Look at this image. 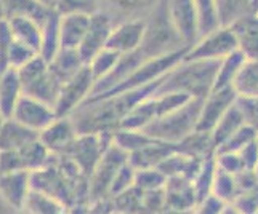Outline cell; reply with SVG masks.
I'll use <instances>...</instances> for the list:
<instances>
[{
  "label": "cell",
  "mask_w": 258,
  "mask_h": 214,
  "mask_svg": "<svg viewBox=\"0 0 258 214\" xmlns=\"http://www.w3.org/2000/svg\"><path fill=\"white\" fill-rule=\"evenodd\" d=\"M109 2L125 13H140L146 10H153L159 4V0H109Z\"/></svg>",
  "instance_id": "cell-48"
},
{
  "label": "cell",
  "mask_w": 258,
  "mask_h": 214,
  "mask_svg": "<svg viewBox=\"0 0 258 214\" xmlns=\"http://www.w3.org/2000/svg\"><path fill=\"white\" fill-rule=\"evenodd\" d=\"M146 31V21L143 20H132L127 23H122L117 28H112L106 48H111L114 51L120 53H130L140 47L143 35Z\"/></svg>",
  "instance_id": "cell-20"
},
{
  "label": "cell",
  "mask_w": 258,
  "mask_h": 214,
  "mask_svg": "<svg viewBox=\"0 0 258 214\" xmlns=\"http://www.w3.org/2000/svg\"><path fill=\"white\" fill-rule=\"evenodd\" d=\"M23 211L32 214H61L66 212L68 209L63 203L56 200L55 197H51V195L31 189L28 197H26Z\"/></svg>",
  "instance_id": "cell-32"
},
{
  "label": "cell",
  "mask_w": 258,
  "mask_h": 214,
  "mask_svg": "<svg viewBox=\"0 0 258 214\" xmlns=\"http://www.w3.org/2000/svg\"><path fill=\"white\" fill-rule=\"evenodd\" d=\"M167 176L159 168H143L135 171V184L141 190H156L165 185Z\"/></svg>",
  "instance_id": "cell-42"
},
{
  "label": "cell",
  "mask_w": 258,
  "mask_h": 214,
  "mask_svg": "<svg viewBox=\"0 0 258 214\" xmlns=\"http://www.w3.org/2000/svg\"><path fill=\"white\" fill-rule=\"evenodd\" d=\"M12 119L23 123L24 127L40 133L43 128L48 127V125L56 119V114L51 105L35 99L32 96L21 94V97L18 99L15 105Z\"/></svg>",
  "instance_id": "cell-14"
},
{
  "label": "cell",
  "mask_w": 258,
  "mask_h": 214,
  "mask_svg": "<svg viewBox=\"0 0 258 214\" xmlns=\"http://www.w3.org/2000/svg\"><path fill=\"white\" fill-rule=\"evenodd\" d=\"M164 195H165V211L184 212V211L196 209V204H198L192 181L188 179V177H181V176L167 177L164 185Z\"/></svg>",
  "instance_id": "cell-16"
},
{
  "label": "cell",
  "mask_w": 258,
  "mask_h": 214,
  "mask_svg": "<svg viewBox=\"0 0 258 214\" xmlns=\"http://www.w3.org/2000/svg\"><path fill=\"white\" fill-rule=\"evenodd\" d=\"M229 28L236 37L237 50L247 59H258V13H245Z\"/></svg>",
  "instance_id": "cell-19"
},
{
  "label": "cell",
  "mask_w": 258,
  "mask_h": 214,
  "mask_svg": "<svg viewBox=\"0 0 258 214\" xmlns=\"http://www.w3.org/2000/svg\"><path fill=\"white\" fill-rule=\"evenodd\" d=\"M253 173H255L256 179H258V162H256V165H255V168H253Z\"/></svg>",
  "instance_id": "cell-55"
},
{
  "label": "cell",
  "mask_w": 258,
  "mask_h": 214,
  "mask_svg": "<svg viewBox=\"0 0 258 214\" xmlns=\"http://www.w3.org/2000/svg\"><path fill=\"white\" fill-rule=\"evenodd\" d=\"M204 97H189L188 101L178 105L176 109L167 112L157 120L148 123L141 131L146 133L149 138L165 141V142H178L186 138L196 130L198 125L201 105Z\"/></svg>",
  "instance_id": "cell-3"
},
{
  "label": "cell",
  "mask_w": 258,
  "mask_h": 214,
  "mask_svg": "<svg viewBox=\"0 0 258 214\" xmlns=\"http://www.w3.org/2000/svg\"><path fill=\"white\" fill-rule=\"evenodd\" d=\"M256 128L252 127L250 123H244L241 128L236 130L233 135H229L221 144L217 147L215 154L218 152H239L242 147H245L247 144H250L252 141H255L256 138Z\"/></svg>",
  "instance_id": "cell-39"
},
{
  "label": "cell",
  "mask_w": 258,
  "mask_h": 214,
  "mask_svg": "<svg viewBox=\"0 0 258 214\" xmlns=\"http://www.w3.org/2000/svg\"><path fill=\"white\" fill-rule=\"evenodd\" d=\"M210 193L217 195L218 198H221L226 203H233V200L241 193V187H239L236 174L228 173L225 169L217 166Z\"/></svg>",
  "instance_id": "cell-34"
},
{
  "label": "cell",
  "mask_w": 258,
  "mask_h": 214,
  "mask_svg": "<svg viewBox=\"0 0 258 214\" xmlns=\"http://www.w3.org/2000/svg\"><path fill=\"white\" fill-rule=\"evenodd\" d=\"M111 31H112V23L108 15L101 12L90 15L88 29L84 35V40L77 48L84 64H88L96 53H100L103 48H106Z\"/></svg>",
  "instance_id": "cell-15"
},
{
  "label": "cell",
  "mask_w": 258,
  "mask_h": 214,
  "mask_svg": "<svg viewBox=\"0 0 258 214\" xmlns=\"http://www.w3.org/2000/svg\"><path fill=\"white\" fill-rule=\"evenodd\" d=\"M18 75H20L23 94L32 96L51 107L55 105L63 83L51 72L48 62L40 55L32 58L23 67L18 69Z\"/></svg>",
  "instance_id": "cell-5"
},
{
  "label": "cell",
  "mask_w": 258,
  "mask_h": 214,
  "mask_svg": "<svg viewBox=\"0 0 258 214\" xmlns=\"http://www.w3.org/2000/svg\"><path fill=\"white\" fill-rule=\"evenodd\" d=\"M233 208L241 214H256L258 212V187L244 190L233 200Z\"/></svg>",
  "instance_id": "cell-46"
},
{
  "label": "cell",
  "mask_w": 258,
  "mask_h": 214,
  "mask_svg": "<svg viewBox=\"0 0 258 214\" xmlns=\"http://www.w3.org/2000/svg\"><path fill=\"white\" fill-rule=\"evenodd\" d=\"M77 135L79 133L71 117H56L48 127L39 133V139L50 150V154L61 155L66 154V150L73 144Z\"/></svg>",
  "instance_id": "cell-17"
},
{
  "label": "cell",
  "mask_w": 258,
  "mask_h": 214,
  "mask_svg": "<svg viewBox=\"0 0 258 214\" xmlns=\"http://www.w3.org/2000/svg\"><path fill=\"white\" fill-rule=\"evenodd\" d=\"M236 50H237V43L233 31H231L229 26H220L215 31L201 37L194 45H191L183 59L220 61Z\"/></svg>",
  "instance_id": "cell-11"
},
{
  "label": "cell",
  "mask_w": 258,
  "mask_h": 214,
  "mask_svg": "<svg viewBox=\"0 0 258 214\" xmlns=\"http://www.w3.org/2000/svg\"><path fill=\"white\" fill-rule=\"evenodd\" d=\"M39 139V131L24 127L15 119H5L0 125V150H13Z\"/></svg>",
  "instance_id": "cell-24"
},
{
  "label": "cell",
  "mask_w": 258,
  "mask_h": 214,
  "mask_svg": "<svg viewBox=\"0 0 258 214\" xmlns=\"http://www.w3.org/2000/svg\"><path fill=\"white\" fill-rule=\"evenodd\" d=\"M252 12H258V0H252Z\"/></svg>",
  "instance_id": "cell-54"
},
{
  "label": "cell",
  "mask_w": 258,
  "mask_h": 214,
  "mask_svg": "<svg viewBox=\"0 0 258 214\" xmlns=\"http://www.w3.org/2000/svg\"><path fill=\"white\" fill-rule=\"evenodd\" d=\"M55 12L59 15L69 13H82V15H93L100 12V0H58Z\"/></svg>",
  "instance_id": "cell-43"
},
{
  "label": "cell",
  "mask_w": 258,
  "mask_h": 214,
  "mask_svg": "<svg viewBox=\"0 0 258 214\" xmlns=\"http://www.w3.org/2000/svg\"><path fill=\"white\" fill-rule=\"evenodd\" d=\"M255 142H256V147H258V131H256V138H255Z\"/></svg>",
  "instance_id": "cell-57"
},
{
  "label": "cell",
  "mask_w": 258,
  "mask_h": 214,
  "mask_svg": "<svg viewBox=\"0 0 258 214\" xmlns=\"http://www.w3.org/2000/svg\"><path fill=\"white\" fill-rule=\"evenodd\" d=\"M84 66L85 64L81 55H79V51L71 48H59L53 59L48 62V67L61 80V83H64L66 80L74 77Z\"/></svg>",
  "instance_id": "cell-27"
},
{
  "label": "cell",
  "mask_w": 258,
  "mask_h": 214,
  "mask_svg": "<svg viewBox=\"0 0 258 214\" xmlns=\"http://www.w3.org/2000/svg\"><path fill=\"white\" fill-rule=\"evenodd\" d=\"M215 169H217L215 155H210L207 158H204L199 171L196 173L194 179H192V187H194L198 203L202 198H206L207 195L212 192V184H213V177H215ZM196 206H198V204H196Z\"/></svg>",
  "instance_id": "cell-36"
},
{
  "label": "cell",
  "mask_w": 258,
  "mask_h": 214,
  "mask_svg": "<svg viewBox=\"0 0 258 214\" xmlns=\"http://www.w3.org/2000/svg\"><path fill=\"white\" fill-rule=\"evenodd\" d=\"M135 171L137 169L133 168L128 162L125 165H122V168L115 173L114 179L111 182L109 187V197H115L117 193L127 190L128 187L133 185V181H135Z\"/></svg>",
  "instance_id": "cell-45"
},
{
  "label": "cell",
  "mask_w": 258,
  "mask_h": 214,
  "mask_svg": "<svg viewBox=\"0 0 258 214\" xmlns=\"http://www.w3.org/2000/svg\"><path fill=\"white\" fill-rule=\"evenodd\" d=\"M244 123H247V120L244 117L242 109L239 107V104L236 101L225 112V115L218 120V123L212 130V139H213V144H215V150L221 142H223L229 135H233L236 130L241 128Z\"/></svg>",
  "instance_id": "cell-31"
},
{
  "label": "cell",
  "mask_w": 258,
  "mask_h": 214,
  "mask_svg": "<svg viewBox=\"0 0 258 214\" xmlns=\"http://www.w3.org/2000/svg\"><path fill=\"white\" fill-rule=\"evenodd\" d=\"M237 101V94L234 93L233 86L218 88V90H212L206 97L202 99L201 112L196 130L212 133L213 127L218 123V120L223 117L225 112L231 105Z\"/></svg>",
  "instance_id": "cell-13"
},
{
  "label": "cell",
  "mask_w": 258,
  "mask_h": 214,
  "mask_svg": "<svg viewBox=\"0 0 258 214\" xmlns=\"http://www.w3.org/2000/svg\"><path fill=\"white\" fill-rule=\"evenodd\" d=\"M4 120H5V119H4V115H2V112H0V125H2Z\"/></svg>",
  "instance_id": "cell-56"
},
{
  "label": "cell",
  "mask_w": 258,
  "mask_h": 214,
  "mask_svg": "<svg viewBox=\"0 0 258 214\" xmlns=\"http://www.w3.org/2000/svg\"><path fill=\"white\" fill-rule=\"evenodd\" d=\"M39 2H40L43 7H47L48 10H55L56 5H58V0H39Z\"/></svg>",
  "instance_id": "cell-52"
},
{
  "label": "cell",
  "mask_w": 258,
  "mask_h": 214,
  "mask_svg": "<svg viewBox=\"0 0 258 214\" xmlns=\"http://www.w3.org/2000/svg\"><path fill=\"white\" fill-rule=\"evenodd\" d=\"M112 142V133H79L66 155L90 179L96 163Z\"/></svg>",
  "instance_id": "cell-7"
},
{
  "label": "cell",
  "mask_w": 258,
  "mask_h": 214,
  "mask_svg": "<svg viewBox=\"0 0 258 214\" xmlns=\"http://www.w3.org/2000/svg\"><path fill=\"white\" fill-rule=\"evenodd\" d=\"M95 82L96 80L92 74V69L88 67V64H85L74 77L66 80V82L61 85L58 99L55 105H53L56 117H69V115L90 96L95 86Z\"/></svg>",
  "instance_id": "cell-10"
},
{
  "label": "cell",
  "mask_w": 258,
  "mask_h": 214,
  "mask_svg": "<svg viewBox=\"0 0 258 214\" xmlns=\"http://www.w3.org/2000/svg\"><path fill=\"white\" fill-rule=\"evenodd\" d=\"M114 211L119 212H143V190L133 184L127 190L112 197Z\"/></svg>",
  "instance_id": "cell-40"
},
{
  "label": "cell",
  "mask_w": 258,
  "mask_h": 214,
  "mask_svg": "<svg viewBox=\"0 0 258 214\" xmlns=\"http://www.w3.org/2000/svg\"><path fill=\"white\" fill-rule=\"evenodd\" d=\"M237 154H239V157H241L245 169H253L255 168V165L258 162V147H256L255 141H252L250 144H247L245 147H242Z\"/></svg>",
  "instance_id": "cell-51"
},
{
  "label": "cell",
  "mask_w": 258,
  "mask_h": 214,
  "mask_svg": "<svg viewBox=\"0 0 258 214\" xmlns=\"http://www.w3.org/2000/svg\"><path fill=\"white\" fill-rule=\"evenodd\" d=\"M119 58H120V53L114 51L111 48H103L100 53H96L92 58V61L88 62V67L92 69V74L96 82L111 72L114 66L117 64Z\"/></svg>",
  "instance_id": "cell-41"
},
{
  "label": "cell",
  "mask_w": 258,
  "mask_h": 214,
  "mask_svg": "<svg viewBox=\"0 0 258 214\" xmlns=\"http://www.w3.org/2000/svg\"><path fill=\"white\" fill-rule=\"evenodd\" d=\"M191 96L181 93H154L148 96L146 99L138 102L132 109V112L123 119L120 128L141 130L148 123L157 120L167 112L176 109L178 105L186 102Z\"/></svg>",
  "instance_id": "cell-6"
},
{
  "label": "cell",
  "mask_w": 258,
  "mask_h": 214,
  "mask_svg": "<svg viewBox=\"0 0 258 214\" xmlns=\"http://www.w3.org/2000/svg\"><path fill=\"white\" fill-rule=\"evenodd\" d=\"M39 53L34 48H31L29 45L13 39L12 45H10V55H8V62H10V67L13 69H20L23 67L26 62H29L32 58L37 56Z\"/></svg>",
  "instance_id": "cell-44"
},
{
  "label": "cell",
  "mask_w": 258,
  "mask_h": 214,
  "mask_svg": "<svg viewBox=\"0 0 258 214\" xmlns=\"http://www.w3.org/2000/svg\"><path fill=\"white\" fill-rule=\"evenodd\" d=\"M8 26H10V31L13 39L20 40L26 45H29L35 51H40V42H42V26L31 20V18H24V16H16L7 20Z\"/></svg>",
  "instance_id": "cell-28"
},
{
  "label": "cell",
  "mask_w": 258,
  "mask_h": 214,
  "mask_svg": "<svg viewBox=\"0 0 258 214\" xmlns=\"http://www.w3.org/2000/svg\"><path fill=\"white\" fill-rule=\"evenodd\" d=\"M167 13L173 29L184 45H194L199 39L198 13L192 0H165Z\"/></svg>",
  "instance_id": "cell-12"
},
{
  "label": "cell",
  "mask_w": 258,
  "mask_h": 214,
  "mask_svg": "<svg viewBox=\"0 0 258 214\" xmlns=\"http://www.w3.org/2000/svg\"><path fill=\"white\" fill-rule=\"evenodd\" d=\"M176 150V142H165L153 139L146 146L133 150L128 154V163L135 169L143 168H156L164 158H167L172 152Z\"/></svg>",
  "instance_id": "cell-21"
},
{
  "label": "cell",
  "mask_w": 258,
  "mask_h": 214,
  "mask_svg": "<svg viewBox=\"0 0 258 214\" xmlns=\"http://www.w3.org/2000/svg\"><path fill=\"white\" fill-rule=\"evenodd\" d=\"M5 20V7H4V0H0V21Z\"/></svg>",
  "instance_id": "cell-53"
},
{
  "label": "cell",
  "mask_w": 258,
  "mask_h": 214,
  "mask_svg": "<svg viewBox=\"0 0 258 214\" xmlns=\"http://www.w3.org/2000/svg\"><path fill=\"white\" fill-rule=\"evenodd\" d=\"M226 201H223L221 198H218L217 195L209 193L206 198H202L198 206H196V211L201 214H221L226 209Z\"/></svg>",
  "instance_id": "cell-49"
},
{
  "label": "cell",
  "mask_w": 258,
  "mask_h": 214,
  "mask_svg": "<svg viewBox=\"0 0 258 214\" xmlns=\"http://www.w3.org/2000/svg\"><path fill=\"white\" fill-rule=\"evenodd\" d=\"M204 160L188 155L180 150H175L167 158H164L161 163L156 168H159L167 177H175V176H181V177H188V179H194L196 173L199 171V168L202 165Z\"/></svg>",
  "instance_id": "cell-23"
},
{
  "label": "cell",
  "mask_w": 258,
  "mask_h": 214,
  "mask_svg": "<svg viewBox=\"0 0 258 214\" xmlns=\"http://www.w3.org/2000/svg\"><path fill=\"white\" fill-rule=\"evenodd\" d=\"M51 158L50 150L40 139L31 141L13 150H0V173L5 171H37L47 166Z\"/></svg>",
  "instance_id": "cell-9"
},
{
  "label": "cell",
  "mask_w": 258,
  "mask_h": 214,
  "mask_svg": "<svg viewBox=\"0 0 258 214\" xmlns=\"http://www.w3.org/2000/svg\"><path fill=\"white\" fill-rule=\"evenodd\" d=\"M4 7H5V20H10V18H16V16H24L37 21L40 26L51 12L47 7H43L39 0H4Z\"/></svg>",
  "instance_id": "cell-30"
},
{
  "label": "cell",
  "mask_w": 258,
  "mask_h": 214,
  "mask_svg": "<svg viewBox=\"0 0 258 214\" xmlns=\"http://www.w3.org/2000/svg\"><path fill=\"white\" fill-rule=\"evenodd\" d=\"M220 26H231L245 13L252 12V0H215Z\"/></svg>",
  "instance_id": "cell-35"
},
{
  "label": "cell",
  "mask_w": 258,
  "mask_h": 214,
  "mask_svg": "<svg viewBox=\"0 0 258 214\" xmlns=\"http://www.w3.org/2000/svg\"><path fill=\"white\" fill-rule=\"evenodd\" d=\"M164 78V77H162ZM162 78L100 99L84 101L69 115L77 133H114L138 102L154 94Z\"/></svg>",
  "instance_id": "cell-1"
},
{
  "label": "cell",
  "mask_w": 258,
  "mask_h": 214,
  "mask_svg": "<svg viewBox=\"0 0 258 214\" xmlns=\"http://www.w3.org/2000/svg\"><path fill=\"white\" fill-rule=\"evenodd\" d=\"M231 86L237 97H242V99L258 97V59L245 58Z\"/></svg>",
  "instance_id": "cell-26"
},
{
  "label": "cell",
  "mask_w": 258,
  "mask_h": 214,
  "mask_svg": "<svg viewBox=\"0 0 258 214\" xmlns=\"http://www.w3.org/2000/svg\"><path fill=\"white\" fill-rule=\"evenodd\" d=\"M31 190L29 171H5L0 173V197L15 211H23L24 201Z\"/></svg>",
  "instance_id": "cell-18"
},
{
  "label": "cell",
  "mask_w": 258,
  "mask_h": 214,
  "mask_svg": "<svg viewBox=\"0 0 258 214\" xmlns=\"http://www.w3.org/2000/svg\"><path fill=\"white\" fill-rule=\"evenodd\" d=\"M153 141L146 133L141 130H130V128H117L112 133V142L117 144L122 150H125L127 154H132L133 150L146 146L148 142Z\"/></svg>",
  "instance_id": "cell-38"
},
{
  "label": "cell",
  "mask_w": 258,
  "mask_h": 214,
  "mask_svg": "<svg viewBox=\"0 0 258 214\" xmlns=\"http://www.w3.org/2000/svg\"><path fill=\"white\" fill-rule=\"evenodd\" d=\"M220 61L183 59L164 75L156 93H181L191 97H206L213 88Z\"/></svg>",
  "instance_id": "cell-2"
},
{
  "label": "cell",
  "mask_w": 258,
  "mask_h": 214,
  "mask_svg": "<svg viewBox=\"0 0 258 214\" xmlns=\"http://www.w3.org/2000/svg\"><path fill=\"white\" fill-rule=\"evenodd\" d=\"M256 13H258V12H256Z\"/></svg>",
  "instance_id": "cell-58"
},
{
  "label": "cell",
  "mask_w": 258,
  "mask_h": 214,
  "mask_svg": "<svg viewBox=\"0 0 258 214\" xmlns=\"http://www.w3.org/2000/svg\"><path fill=\"white\" fill-rule=\"evenodd\" d=\"M244 61H245V56L239 50L229 53L228 56L220 59L215 83H213L212 90H218V88H226V86L233 85V80H234L236 74L239 72V69H241Z\"/></svg>",
  "instance_id": "cell-33"
},
{
  "label": "cell",
  "mask_w": 258,
  "mask_h": 214,
  "mask_svg": "<svg viewBox=\"0 0 258 214\" xmlns=\"http://www.w3.org/2000/svg\"><path fill=\"white\" fill-rule=\"evenodd\" d=\"M192 2H194V7H196V13H198L199 39H201L206 34L220 28L217 5H215V0H192Z\"/></svg>",
  "instance_id": "cell-37"
},
{
  "label": "cell",
  "mask_w": 258,
  "mask_h": 214,
  "mask_svg": "<svg viewBox=\"0 0 258 214\" xmlns=\"http://www.w3.org/2000/svg\"><path fill=\"white\" fill-rule=\"evenodd\" d=\"M23 94V88L18 75V69L8 67L0 74V112L4 119H12L15 105Z\"/></svg>",
  "instance_id": "cell-25"
},
{
  "label": "cell",
  "mask_w": 258,
  "mask_h": 214,
  "mask_svg": "<svg viewBox=\"0 0 258 214\" xmlns=\"http://www.w3.org/2000/svg\"><path fill=\"white\" fill-rule=\"evenodd\" d=\"M59 18L61 15L55 10H51L47 16V20L42 23V42L39 55L50 62L56 51L61 48L59 45Z\"/></svg>",
  "instance_id": "cell-29"
},
{
  "label": "cell",
  "mask_w": 258,
  "mask_h": 214,
  "mask_svg": "<svg viewBox=\"0 0 258 214\" xmlns=\"http://www.w3.org/2000/svg\"><path fill=\"white\" fill-rule=\"evenodd\" d=\"M128 162V154L122 150L117 144L111 142V146L106 149V152L96 163L93 173L88 179V197L90 203L104 197H109V187L114 179L115 173Z\"/></svg>",
  "instance_id": "cell-8"
},
{
  "label": "cell",
  "mask_w": 258,
  "mask_h": 214,
  "mask_svg": "<svg viewBox=\"0 0 258 214\" xmlns=\"http://www.w3.org/2000/svg\"><path fill=\"white\" fill-rule=\"evenodd\" d=\"M188 50L189 47H183V48L173 50L170 53H165V55H161V56L149 58L145 62H141L137 69H133L127 77H123L119 83H115L112 88H109L108 91L88 96L85 101L100 99V97H104V96H112V94H117L127 90H133V88L145 86L151 82H154V80L162 78L172 67H175L178 62L183 61Z\"/></svg>",
  "instance_id": "cell-4"
},
{
  "label": "cell",
  "mask_w": 258,
  "mask_h": 214,
  "mask_svg": "<svg viewBox=\"0 0 258 214\" xmlns=\"http://www.w3.org/2000/svg\"><path fill=\"white\" fill-rule=\"evenodd\" d=\"M237 104L242 109L247 123H250L252 127H255L258 130V97H253V99H242V97H237Z\"/></svg>",
  "instance_id": "cell-50"
},
{
  "label": "cell",
  "mask_w": 258,
  "mask_h": 214,
  "mask_svg": "<svg viewBox=\"0 0 258 214\" xmlns=\"http://www.w3.org/2000/svg\"><path fill=\"white\" fill-rule=\"evenodd\" d=\"M13 35L10 31L7 20L0 21V74H4L5 70L10 67L8 62V55H10V45H12Z\"/></svg>",
  "instance_id": "cell-47"
},
{
  "label": "cell",
  "mask_w": 258,
  "mask_h": 214,
  "mask_svg": "<svg viewBox=\"0 0 258 214\" xmlns=\"http://www.w3.org/2000/svg\"><path fill=\"white\" fill-rule=\"evenodd\" d=\"M90 15L69 13L59 18V45L61 48L77 50L88 29Z\"/></svg>",
  "instance_id": "cell-22"
}]
</instances>
